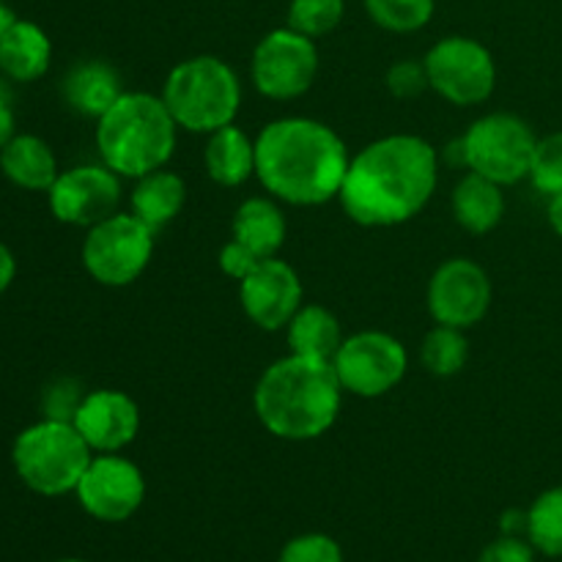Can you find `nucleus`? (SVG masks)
I'll use <instances>...</instances> for the list:
<instances>
[{
	"instance_id": "1",
	"label": "nucleus",
	"mask_w": 562,
	"mask_h": 562,
	"mask_svg": "<svg viewBox=\"0 0 562 562\" xmlns=\"http://www.w3.org/2000/svg\"><path fill=\"white\" fill-rule=\"evenodd\" d=\"M439 184L437 148L417 135H387L349 159L340 206L366 228H393L426 209Z\"/></svg>"
},
{
	"instance_id": "2",
	"label": "nucleus",
	"mask_w": 562,
	"mask_h": 562,
	"mask_svg": "<svg viewBox=\"0 0 562 562\" xmlns=\"http://www.w3.org/2000/svg\"><path fill=\"white\" fill-rule=\"evenodd\" d=\"M349 148L324 121L289 115L256 137V176L274 201L322 206L335 201L349 170Z\"/></svg>"
},
{
	"instance_id": "3",
	"label": "nucleus",
	"mask_w": 562,
	"mask_h": 562,
	"mask_svg": "<svg viewBox=\"0 0 562 562\" xmlns=\"http://www.w3.org/2000/svg\"><path fill=\"white\" fill-rule=\"evenodd\" d=\"M344 387L333 362L289 355L274 360L252 390L261 426L283 442H311L335 426Z\"/></svg>"
},
{
	"instance_id": "4",
	"label": "nucleus",
	"mask_w": 562,
	"mask_h": 562,
	"mask_svg": "<svg viewBox=\"0 0 562 562\" xmlns=\"http://www.w3.org/2000/svg\"><path fill=\"white\" fill-rule=\"evenodd\" d=\"M179 124L162 97L124 91V97L97 121V148L102 162L121 179H140L165 168L176 151Z\"/></svg>"
},
{
	"instance_id": "5",
	"label": "nucleus",
	"mask_w": 562,
	"mask_h": 562,
	"mask_svg": "<svg viewBox=\"0 0 562 562\" xmlns=\"http://www.w3.org/2000/svg\"><path fill=\"white\" fill-rule=\"evenodd\" d=\"M162 102L179 130L212 135L234 124L241 110V82L228 60L217 55H192L168 71Z\"/></svg>"
},
{
	"instance_id": "6",
	"label": "nucleus",
	"mask_w": 562,
	"mask_h": 562,
	"mask_svg": "<svg viewBox=\"0 0 562 562\" xmlns=\"http://www.w3.org/2000/svg\"><path fill=\"white\" fill-rule=\"evenodd\" d=\"M91 459L93 450L75 423L55 417L27 426L11 448L20 481L42 497H64L75 492Z\"/></svg>"
},
{
	"instance_id": "7",
	"label": "nucleus",
	"mask_w": 562,
	"mask_h": 562,
	"mask_svg": "<svg viewBox=\"0 0 562 562\" xmlns=\"http://www.w3.org/2000/svg\"><path fill=\"white\" fill-rule=\"evenodd\" d=\"M536 143V132L525 119L514 113H488L456 140V148L467 170L486 176L499 187H510L530 179Z\"/></svg>"
},
{
	"instance_id": "8",
	"label": "nucleus",
	"mask_w": 562,
	"mask_h": 562,
	"mask_svg": "<svg viewBox=\"0 0 562 562\" xmlns=\"http://www.w3.org/2000/svg\"><path fill=\"white\" fill-rule=\"evenodd\" d=\"M154 234L157 231L135 214L115 212L113 217L88 228L82 241V267L99 285H132L151 263Z\"/></svg>"
},
{
	"instance_id": "9",
	"label": "nucleus",
	"mask_w": 562,
	"mask_h": 562,
	"mask_svg": "<svg viewBox=\"0 0 562 562\" xmlns=\"http://www.w3.org/2000/svg\"><path fill=\"white\" fill-rule=\"evenodd\" d=\"M428 82L450 104L475 108L497 88V64L488 47L470 36H445L423 58Z\"/></svg>"
},
{
	"instance_id": "10",
	"label": "nucleus",
	"mask_w": 562,
	"mask_h": 562,
	"mask_svg": "<svg viewBox=\"0 0 562 562\" xmlns=\"http://www.w3.org/2000/svg\"><path fill=\"white\" fill-rule=\"evenodd\" d=\"M318 75L316 38L302 36L294 27H274L256 44L250 77L258 93L274 102H291L307 93Z\"/></svg>"
},
{
	"instance_id": "11",
	"label": "nucleus",
	"mask_w": 562,
	"mask_h": 562,
	"mask_svg": "<svg viewBox=\"0 0 562 562\" xmlns=\"http://www.w3.org/2000/svg\"><path fill=\"white\" fill-rule=\"evenodd\" d=\"M333 368L344 393L357 398H382L401 384L409 368V355L398 338L382 329H366L344 338Z\"/></svg>"
},
{
	"instance_id": "12",
	"label": "nucleus",
	"mask_w": 562,
	"mask_h": 562,
	"mask_svg": "<svg viewBox=\"0 0 562 562\" xmlns=\"http://www.w3.org/2000/svg\"><path fill=\"white\" fill-rule=\"evenodd\" d=\"M75 494L91 519L121 525L140 510L146 499V477L135 461L119 453H99L88 464Z\"/></svg>"
},
{
	"instance_id": "13",
	"label": "nucleus",
	"mask_w": 562,
	"mask_h": 562,
	"mask_svg": "<svg viewBox=\"0 0 562 562\" xmlns=\"http://www.w3.org/2000/svg\"><path fill=\"white\" fill-rule=\"evenodd\" d=\"M428 313L437 324L470 329L486 318L492 307V280L472 258H448L428 280Z\"/></svg>"
},
{
	"instance_id": "14",
	"label": "nucleus",
	"mask_w": 562,
	"mask_h": 562,
	"mask_svg": "<svg viewBox=\"0 0 562 562\" xmlns=\"http://www.w3.org/2000/svg\"><path fill=\"white\" fill-rule=\"evenodd\" d=\"M49 212L66 225H91L113 217L121 203V176L108 165H77L49 187Z\"/></svg>"
},
{
	"instance_id": "15",
	"label": "nucleus",
	"mask_w": 562,
	"mask_h": 562,
	"mask_svg": "<svg viewBox=\"0 0 562 562\" xmlns=\"http://www.w3.org/2000/svg\"><path fill=\"white\" fill-rule=\"evenodd\" d=\"M239 302L245 316L267 333L289 327L302 302V280L283 258H263L239 283Z\"/></svg>"
},
{
	"instance_id": "16",
	"label": "nucleus",
	"mask_w": 562,
	"mask_h": 562,
	"mask_svg": "<svg viewBox=\"0 0 562 562\" xmlns=\"http://www.w3.org/2000/svg\"><path fill=\"white\" fill-rule=\"evenodd\" d=\"M93 453H121L140 431V409L121 390H93L71 417Z\"/></svg>"
},
{
	"instance_id": "17",
	"label": "nucleus",
	"mask_w": 562,
	"mask_h": 562,
	"mask_svg": "<svg viewBox=\"0 0 562 562\" xmlns=\"http://www.w3.org/2000/svg\"><path fill=\"white\" fill-rule=\"evenodd\" d=\"M124 97L121 75L108 60H82L64 77V99L75 113L86 119H102Z\"/></svg>"
},
{
	"instance_id": "18",
	"label": "nucleus",
	"mask_w": 562,
	"mask_h": 562,
	"mask_svg": "<svg viewBox=\"0 0 562 562\" xmlns=\"http://www.w3.org/2000/svg\"><path fill=\"white\" fill-rule=\"evenodd\" d=\"M53 44L36 22L16 20L0 36V71L14 82H33L47 75Z\"/></svg>"
},
{
	"instance_id": "19",
	"label": "nucleus",
	"mask_w": 562,
	"mask_h": 562,
	"mask_svg": "<svg viewBox=\"0 0 562 562\" xmlns=\"http://www.w3.org/2000/svg\"><path fill=\"white\" fill-rule=\"evenodd\" d=\"M503 190L505 187H499L497 181L486 179V176H477L470 170V173L456 184L453 195H450L456 223L472 236L492 234L505 217Z\"/></svg>"
},
{
	"instance_id": "20",
	"label": "nucleus",
	"mask_w": 562,
	"mask_h": 562,
	"mask_svg": "<svg viewBox=\"0 0 562 562\" xmlns=\"http://www.w3.org/2000/svg\"><path fill=\"white\" fill-rule=\"evenodd\" d=\"M0 168L11 184L31 192H49L58 179V159L53 148L36 135H14L0 148Z\"/></svg>"
},
{
	"instance_id": "21",
	"label": "nucleus",
	"mask_w": 562,
	"mask_h": 562,
	"mask_svg": "<svg viewBox=\"0 0 562 562\" xmlns=\"http://www.w3.org/2000/svg\"><path fill=\"white\" fill-rule=\"evenodd\" d=\"M203 165H206V173L214 184H245L250 176H256V140H250L239 126H223V130L209 135Z\"/></svg>"
},
{
	"instance_id": "22",
	"label": "nucleus",
	"mask_w": 562,
	"mask_h": 562,
	"mask_svg": "<svg viewBox=\"0 0 562 562\" xmlns=\"http://www.w3.org/2000/svg\"><path fill=\"white\" fill-rule=\"evenodd\" d=\"M187 201V184L179 173L159 168L154 173L135 179L132 190V214L140 217L148 228L159 231L173 223Z\"/></svg>"
},
{
	"instance_id": "23",
	"label": "nucleus",
	"mask_w": 562,
	"mask_h": 562,
	"mask_svg": "<svg viewBox=\"0 0 562 562\" xmlns=\"http://www.w3.org/2000/svg\"><path fill=\"white\" fill-rule=\"evenodd\" d=\"M285 214L272 198H247L234 212V239L258 258H274L285 241Z\"/></svg>"
},
{
	"instance_id": "24",
	"label": "nucleus",
	"mask_w": 562,
	"mask_h": 562,
	"mask_svg": "<svg viewBox=\"0 0 562 562\" xmlns=\"http://www.w3.org/2000/svg\"><path fill=\"white\" fill-rule=\"evenodd\" d=\"M291 355L313 357V360H329L338 355L344 344V329L338 316L322 305H302L285 327Z\"/></svg>"
},
{
	"instance_id": "25",
	"label": "nucleus",
	"mask_w": 562,
	"mask_h": 562,
	"mask_svg": "<svg viewBox=\"0 0 562 562\" xmlns=\"http://www.w3.org/2000/svg\"><path fill=\"white\" fill-rule=\"evenodd\" d=\"M527 541L547 558H562V483L527 508Z\"/></svg>"
},
{
	"instance_id": "26",
	"label": "nucleus",
	"mask_w": 562,
	"mask_h": 562,
	"mask_svg": "<svg viewBox=\"0 0 562 562\" xmlns=\"http://www.w3.org/2000/svg\"><path fill=\"white\" fill-rule=\"evenodd\" d=\"M420 360L423 368H426L431 376L439 379L456 376V373L464 371L467 360H470V344H467L464 329L437 324V327L423 338Z\"/></svg>"
},
{
	"instance_id": "27",
	"label": "nucleus",
	"mask_w": 562,
	"mask_h": 562,
	"mask_svg": "<svg viewBox=\"0 0 562 562\" xmlns=\"http://www.w3.org/2000/svg\"><path fill=\"white\" fill-rule=\"evenodd\" d=\"M437 0H366V11L390 33H415L431 22Z\"/></svg>"
},
{
	"instance_id": "28",
	"label": "nucleus",
	"mask_w": 562,
	"mask_h": 562,
	"mask_svg": "<svg viewBox=\"0 0 562 562\" xmlns=\"http://www.w3.org/2000/svg\"><path fill=\"white\" fill-rule=\"evenodd\" d=\"M346 0H291L289 27L311 38L333 33L344 22Z\"/></svg>"
},
{
	"instance_id": "29",
	"label": "nucleus",
	"mask_w": 562,
	"mask_h": 562,
	"mask_svg": "<svg viewBox=\"0 0 562 562\" xmlns=\"http://www.w3.org/2000/svg\"><path fill=\"white\" fill-rule=\"evenodd\" d=\"M530 181L547 198L562 192V132L538 137L536 151H532Z\"/></svg>"
},
{
	"instance_id": "30",
	"label": "nucleus",
	"mask_w": 562,
	"mask_h": 562,
	"mask_svg": "<svg viewBox=\"0 0 562 562\" xmlns=\"http://www.w3.org/2000/svg\"><path fill=\"white\" fill-rule=\"evenodd\" d=\"M278 562H344V549L324 532H305L280 549Z\"/></svg>"
},
{
	"instance_id": "31",
	"label": "nucleus",
	"mask_w": 562,
	"mask_h": 562,
	"mask_svg": "<svg viewBox=\"0 0 562 562\" xmlns=\"http://www.w3.org/2000/svg\"><path fill=\"white\" fill-rule=\"evenodd\" d=\"M387 88L398 99L420 97L426 88H431L426 64L423 60H398V64H393L387 69Z\"/></svg>"
},
{
	"instance_id": "32",
	"label": "nucleus",
	"mask_w": 562,
	"mask_h": 562,
	"mask_svg": "<svg viewBox=\"0 0 562 562\" xmlns=\"http://www.w3.org/2000/svg\"><path fill=\"white\" fill-rule=\"evenodd\" d=\"M477 562H536V547L519 536H499L483 549Z\"/></svg>"
},
{
	"instance_id": "33",
	"label": "nucleus",
	"mask_w": 562,
	"mask_h": 562,
	"mask_svg": "<svg viewBox=\"0 0 562 562\" xmlns=\"http://www.w3.org/2000/svg\"><path fill=\"white\" fill-rule=\"evenodd\" d=\"M217 261H220V269H223V274H228V278H234L236 283H241V280H245L247 274L263 261V258H258L256 252H252L247 245H241L239 239H231L228 245H223Z\"/></svg>"
},
{
	"instance_id": "34",
	"label": "nucleus",
	"mask_w": 562,
	"mask_h": 562,
	"mask_svg": "<svg viewBox=\"0 0 562 562\" xmlns=\"http://www.w3.org/2000/svg\"><path fill=\"white\" fill-rule=\"evenodd\" d=\"M14 137V108H11V91L0 82V148Z\"/></svg>"
},
{
	"instance_id": "35",
	"label": "nucleus",
	"mask_w": 562,
	"mask_h": 562,
	"mask_svg": "<svg viewBox=\"0 0 562 562\" xmlns=\"http://www.w3.org/2000/svg\"><path fill=\"white\" fill-rule=\"evenodd\" d=\"M499 530H503V536L525 538L527 536V510H519V508L505 510V514L499 516Z\"/></svg>"
},
{
	"instance_id": "36",
	"label": "nucleus",
	"mask_w": 562,
	"mask_h": 562,
	"mask_svg": "<svg viewBox=\"0 0 562 562\" xmlns=\"http://www.w3.org/2000/svg\"><path fill=\"white\" fill-rule=\"evenodd\" d=\"M14 274H16V261H14V252L0 241V294L14 283Z\"/></svg>"
},
{
	"instance_id": "37",
	"label": "nucleus",
	"mask_w": 562,
	"mask_h": 562,
	"mask_svg": "<svg viewBox=\"0 0 562 562\" xmlns=\"http://www.w3.org/2000/svg\"><path fill=\"white\" fill-rule=\"evenodd\" d=\"M547 220H549V225H552L554 234L562 236V192H558V195L549 198Z\"/></svg>"
},
{
	"instance_id": "38",
	"label": "nucleus",
	"mask_w": 562,
	"mask_h": 562,
	"mask_svg": "<svg viewBox=\"0 0 562 562\" xmlns=\"http://www.w3.org/2000/svg\"><path fill=\"white\" fill-rule=\"evenodd\" d=\"M11 22H14V14H11L9 5H5L3 0H0V36H3V31L11 25Z\"/></svg>"
},
{
	"instance_id": "39",
	"label": "nucleus",
	"mask_w": 562,
	"mask_h": 562,
	"mask_svg": "<svg viewBox=\"0 0 562 562\" xmlns=\"http://www.w3.org/2000/svg\"><path fill=\"white\" fill-rule=\"evenodd\" d=\"M58 562H86V560H77V558H69V560H58Z\"/></svg>"
}]
</instances>
